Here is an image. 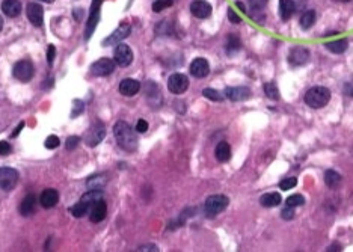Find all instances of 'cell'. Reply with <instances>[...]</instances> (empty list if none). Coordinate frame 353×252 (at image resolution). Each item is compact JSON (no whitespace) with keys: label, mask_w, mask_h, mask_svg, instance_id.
Returning <instances> with one entry per match:
<instances>
[{"label":"cell","mask_w":353,"mask_h":252,"mask_svg":"<svg viewBox=\"0 0 353 252\" xmlns=\"http://www.w3.org/2000/svg\"><path fill=\"white\" fill-rule=\"evenodd\" d=\"M168 89L175 94V95H181L189 89V79L187 76L181 74V73H175L168 79Z\"/></svg>","instance_id":"10"},{"label":"cell","mask_w":353,"mask_h":252,"mask_svg":"<svg viewBox=\"0 0 353 252\" xmlns=\"http://www.w3.org/2000/svg\"><path fill=\"white\" fill-rule=\"evenodd\" d=\"M174 5V0H156L153 3V11L154 12H162L166 8H171Z\"/></svg>","instance_id":"33"},{"label":"cell","mask_w":353,"mask_h":252,"mask_svg":"<svg viewBox=\"0 0 353 252\" xmlns=\"http://www.w3.org/2000/svg\"><path fill=\"white\" fill-rule=\"evenodd\" d=\"M140 91V83L134 79H124L119 83V92L124 97H133Z\"/></svg>","instance_id":"20"},{"label":"cell","mask_w":353,"mask_h":252,"mask_svg":"<svg viewBox=\"0 0 353 252\" xmlns=\"http://www.w3.org/2000/svg\"><path fill=\"white\" fill-rule=\"evenodd\" d=\"M18 183V172L14 168H0V189L5 192L12 190Z\"/></svg>","instance_id":"6"},{"label":"cell","mask_w":353,"mask_h":252,"mask_svg":"<svg viewBox=\"0 0 353 252\" xmlns=\"http://www.w3.org/2000/svg\"><path fill=\"white\" fill-rule=\"evenodd\" d=\"M44 145H45V148H48V149H55V148H58V146H59V137H58V136H55V134L48 136V137L45 139Z\"/></svg>","instance_id":"36"},{"label":"cell","mask_w":353,"mask_h":252,"mask_svg":"<svg viewBox=\"0 0 353 252\" xmlns=\"http://www.w3.org/2000/svg\"><path fill=\"white\" fill-rule=\"evenodd\" d=\"M264 94L267 98L270 100H278L279 98V91H278V86L275 82H269L264 85Z\"/></svg>","instance_id":"29"},{"label":"cell","mask_w":353,"mask_h":252,"mask_svg":"<svg viewBox=\"0 0 353 252\" xmlns=\"http://www.w3.org/2000/svg\"><path fill=\"white\" fill-rule=\"evenodd\" d=\"M190 12L198 18H207L212 15V5L206 0H193L190 3Z\"/></svg>","instance_id":"16"},{"label":"cell","mask_w":353,"mask_h":252,"mask_svg":"<svg viewBox=\"0 0 353 252\" xmlns=\"http://www.w3.org/2000/svg\"><path fill=\"white\" fill-rule=\"evenodd\" d=\"M130 32H131V26H130L128 23H122V24H119V27H117V29L112 32V35H111L109 38H106V39L103 41V45L119 44L122 39H125V38L130 35Z\"/></svg>","instance_id":"12"},{"label":"cell","mask_w":353,"mask_h":252,"mask_svg":"<svg viewBox=\"0 0 353 252\" xmlns=\"http://www.w3.org/2000/svg\"><path fill=\"white\" fill-rule=\"evenodd\" d=\"M325 45H326V48L329 50V52H332L335 55H341V53H344L346 50H347L349 41L346 38H341V39H335V41L326 42Z\"/></svg>","instance_id":"26"},{"label":"cell","mask_w":353,"mask_h":252,"mask_svg":"<svg viewBox=\"0 0 353 252\" xmlns=\"http://www.w3.org/2000/svg\"><path fill=\"white\" fill-rule=\"evenodd\" d=\"M310 56H311V53L307 47L296 45L290 50V53H288V64L293 67H302L310 61Z\"/></svg>","instance_id":"5"},{"label":"cell","mask_w":353,"mask_h":252,"mask_svg":"<svg viewBox=\"0 0 353 252\" xmlns=\"http://www.w3.org/2000/svg\"><path fill=\"white\" fill-rule=\"evenodd\" d=\"M103 0H92V6H91V14H89V20L86 24V38H89L98 23V17H100V5H102Z\"/></svg>","instance_id":"19"},{"label":"cell","mask_w":353,"mask_h":252,"mask_svg":"<svg viewBox=\"0 0 353 252\" xmlns=\"http://www.w3.org/2000/svg\"><path fill=\"white\" fill-rule=\"evenodd\" d=\"M114 61L119 67H128L133 62V52L127 44H118L114 50Z\"/></svg>","instance_id":"8"},{"label":"cell","mask_w":353,"mask_h":252,"mask_svg":"<svg viewBox=\"0 0 353 252\" xmlns=\"http://www.w3.org/2000/svg\"><path fill=\"white\" fill-rule=\"evenodd\" d=\"M55 55H56V48H55V45L50 44L48 48H47V62H48L50 65H52L53 61H55Z\"/></svg>","instance_id":"40"},{"label":"cell","mask_w":353,"mask_h":252,"mask_svg":"<svg viewBox=\"0 0 353 252\" xmlns=\"http://www.w3.org/2000/svg\"><path fill=\"white\" fill-rule=\"evenodd\" d=\"M2 29H3V18L0 17V30H2Z\"/></svg>","instance_id":"48"},{"label":"cell","mask_w":353,"mask_h":252,"mask_svg":"<svg viewBox=\"0 0 353 252\" xmlns=\"http://www.w3.org/2000/svg\"><path fill=\"white\" fill-rule=\"evenodd\" d=\"M287 206L290 207H300V206H304L305 204V198L302 196V195H291L287 198Z\"/></svg>","instance_id":"32"},{"label":"cell","mask_w":353,"mask_h":252,"mask_svg":"<svg viewBox=\"0 0 353 252\" xmlns=\"http://www.w3.org/2000/svg\"><path fill=\"white\" fill-rule=\"evenodd\" d=\"M203 95H204L206 98L212 100V102H222V100L225 98V95H224V94H221L219 91H216V89H212V88H206V89L203 91Z\"/></svg>","instance_id":"31"},{"label":"cell","mask_w":353,"mask_h":252,"mask_svg":"<svg viewBox=\"0 0 353 252\" xmlns=\"http://www.w3.org/2000/svg\"><path fill=\"white\" fill-rule=\"evenodd\" d=\"M137 251H157V246H140Z\"/></svg>","instance_id":"46"},{"label":"cell","mask_w":353,"mask_h":252,"mask_svg":"<svg viewBox=\"0 0 353 252\" xmlns=\"http://www.w3.org/2000/svg\"><path fill=\"white\" fill-rule=\"evenodd\" d=\"M79 142H80V137H79V136H71V137L67 139L65 146H67V149H74V148L79 145Z\"/></svg>","instance_id":"41"},{"label":"cell","mask_w":353,"mask_h":252,"mask_svg":"<svg viewBox=\"0 0 353 252\" xmlns=\"http://www.w3.org/2000/svg\"><path fill=\"white\" fill-rule=\"evenodd\" d=\"M11 151H12V148H11L9 142L0 140V156H8V154H11Z\"/></svg>","instance_id":"39"},{"label":"cell","mask_w":353,"mask_h":252,"mask_svg":"<svg viewBox=\"0 0 353 252\" xmlns=\"http://www.w3.org/2000/svg\"><path fill=\"white\" fill-rule=\"evenodd\" d=\"M344 92L349 95V97H353V82H347L344 85Z\"/></svg>","instance_id":"44"},{"label":"cell","mask_w":353,"mask_h":252,"mask_svg":"<svg viewBox=\"0 0 353 252\" xmlns=\"http://www.w3.org/2000/svg\"><path fill=\"white\" fill-rule=\"evenodd\" d=\"M282 203L281 193L278 192H270V193H264L260 198V204L266 209H272V207H278Z\"/></svg>","instance_id":"22"},{"label":"cell","mask_w":353,"mask_h":252,"mask_svg":"<svg viewBox=\"0 0 353 252\" xmlns=\"http://www.w3.org/2000/svg\"><path fill=\"white\" fill-rule=\"evenodd\" d=\"M33 73H35L33 65H32V62H29V61H18V62L14 65V70H12L14 77L18 79V80L23 82V83H27L29 80H32Z\"/></svg>","instance_id":"11"},{"label":"cell","mask_w":353,"mask_h":252,"mask_svg":"<svg viewBox=\"0 0 353 252\" xmlns=\"http://www.w3.org/2000/svg\"><path fill=\"white\" fill-rule=\"evenodd\" d=\"M26 12H27L29 21H30L33 26H36V27L42 26V21H44V9H42L41 5H38V3H29Z\"/></svg>","instance_id":"17"},{"label":"cell","mask_w":353,"mask_h":252,"mask_svg":"<svg viewBox=\"0 0 353 252\" xmlns=\"http://www.w3.org/2000/svg\"><path fill=\"white\" fill-rule=\"evenodd\" d=\"M114 136L118 142V145L125 149V151H134L137 148V137L134 130L125 123V121H118L114 126Z\"/></svg>","instance_id":"1"},{"label":"cell","mask_w":353,"mask_h":252,"mask_svg":"<svg viewBox=\"0 0 353 252\" xmlns=\"http://www.w3.org/2000/svg\"><path fill=\"white\" fill-rule=\"evenodd\" d=\"M340 183H341V175H340L337 171L328 169V171L325 172V184H326L328 187L335 189V187H338Z\"/></svg>","instance_id":"28"},{"label":"cell","mask_w":353,"mask_h":252,"mask_svg":"<svg viewBox=\"0 0 353 252\" xmlns=\"http://www.w3.org/2000/svg\"><path fill=\"white\" fill-rule=\"evenodd\" d=\"M331 100V91L325 86H313L305 94V105L313 109L325 108Z\"/></svg>","instance_id":"3"},{"label":"cell","mask_w":353,"mask_h":252,"mask_svg":"<svg viewBox=\"0 0 353 252\" xmlns=\"http://www.w3.org/2000/svg\"><path fill=\"white\" fill-rule=\"evenodd\" d=\"M296 184H297V178H296V177H287V178H284V180L279 181V189H281V190H290V189H293Z\"/></svg>","instance_id":"34"},{"label":"cell","mask_w":353,"mask_h":252,"mask_svg":"<svg viewBox=\"0 0 353 252\" xmlns=\"http://www.w3.org/2000/svg\"><path fill=\"white\" fill-rule=\"evenodd\" d=\"M115 65H117L115 61L108 59V58H102L91 65V73H92V76H97V77H106L115 71Z\"/></svg>","instance_id":"9"},{"label":"cell","mask_w":353,"mask_h":252,"mask_svg":"<svg viewBox=\"0 0 353 252\" xmlns=\"http://www.w3.org/2000/svg\"><path fill=\"white\" fill-rule=\"evenodd\" d=\"M317 17H316V11L310 9V11H305L304 14H302L299 23H300V27L302 29H311L316 23Z\"/></svg>","instance_id":"27"},{"label":"cell","mask_w":353,"mask_h":252,"mask_svg":"<svg viewBox=\"0 0 353 252\" xmlns=\"http://www.w3.org/2000/svg\"><path fill=\"white\" fill-rule=\"evenodd\" d=\"M105 134H106L105 124L98 121V123H95L94 126H91L88 128V131L85 134V142L89 146H95V145H98L100 142L105 139Z\"/></svg>","instance_id":"7"},{"label":"cell","mask_w":353,"mask_h":252,"mask_svg":"<svg viewBox=\"0 0 353 252\" xmlns=\"http://www.w3.org/2000/svg\"><path fill=\"white\" fill-rule=\"evenodd\" d=\"M340 2H350V0H340Z\"/></svg>","instance_id":"50"},{"label":"cell","mask_w":353,"mask_h":252,"mask_svg":"<svg viewBox=\"0 0 353 252\" xmlns=\"http://www.w3.org/2000/svg\"><path fill=\"white\" fill-rule=\"evenodd\" d=\"M85 111V103L82 100H74L73 102V111H71V118H77L80 114H83Z\"/></svg>","instance_id":"35"},{"label":"cell","mask_w":353,"mask_h":252,"mask_svg":"<svg viewBox=\"0 0 353 252\" xmlns=\"http://www.w3.org/2000/svg\"><path fill=\"white\" fill-rule=\"evenodd\" d=\"M190 74L193 77H198V79H203L206 76H209L210 73V65H209V61L204 59V58H196L192 61L190 64Z\"/></svg>","instance_id":"13"},{"label":"cell","mask_w":353,"mask_h":252,"mask_svg":"<svg viewBox=\"0 0 353 252\" xmlns=\"http://www.w3.org/2000/svg\"><path fill=\"white\" fill-rule=\"evenodd\" d=\"M24 128V123H20L18 126H17V128L14 130V133H12V137H15V136H18V133L21 131Z\"/></svg>","instance_id":"45"},{"label":"cell","mask_w":353,"mask_h":252,"mask_svg":"<svg viewBox=\"0 0 353 252\" xmlns=\"http://www.w3.org/2000/svg\"><path fill=\"white\" fill-rule=\"evenodd\" d=\"M269 0H249V5L252 9H255V11H261L263 8H266Z\"/></svg>","instance_id":"37"},{"label":"cell","mask_w":353,"mask_h":252,"mask_svg":"<svg viewBox=\"0 0 353 252\" xmlns=\"http://www.w3.org/2000/svg\"><path fill=\"white\" fill-rule=\"evenodd\" d=\"M228 18H230V21H231V23H234V24H238V23L241 21V18H240V17H238V15H237V14L233 11V8H230V9H228Z\"/></svg>","instance_id":"42"},{"label":"cell","mask_w":353,"mask_h":252,"mask_svg":"<svg viewBox=\"0 0 353 252\" xmlns=\"http://www.w3.org/2000/svg\"><path fill=\"white\" fill-rule=\"evenodd\" d=\"M230 199L225 195H212L206 199V213L209 218H215L219 213H222L227 207H228Z\"/></svg>","instance_id":"4"},{"label":"cell","mask_w":353,"mask_h":252,"mask_svg":"<svg viewBox=\"0 0 353 252\" xmlns=\"http://www.w3.org/2000/svg\"><path fill=\"white\" fill-rule=\"evenodd\" d=\"M225 97L231 102H244L250 97V89L246 86H230L225 89Z\"/></svg>","instance_id":"15"},{"label":"cell","mask_w":353,"mask_h":252,"mask_svg":"<svg viewBox=\"0 0 353 252\" xmlns=\"http://www.w3.org/2000/svg\"><path fill=\"white\" fill-rule=\"evenodd\" d=\"M106 215H108V206H106V201L102 198V199H98L97 203L91 207L89 219H91V222L98 224V222L105 221Z\"/></svg>","instance_id":"14"},{"label":"cell","mask_w":353,"mask_h":252,"mask_svg":"<svg viewBox=\"0 0 353 252\" xmlns=\"http://www.w3.org/2000/svg\"><path fill=\"white\" fill-rule=\"evenodd\" d=\"M2 11L5 15H8L11 18L18 17L21 14V3L18 2V0H3Z\"/></svg>","instance_id":"21"},{"label":"cell","mask_w":353,"mask_h":252,"mask_svg":"<svg viewBox=\"0 0 353 252\" xmlns=\"http://www.w3.org/2000/svg\"><path fill=\"white\" fill-rule=\"evenodd\" d=\"M215 154H216V159L219 162H228L231 159V146H230V143L225 142V140H221L216 145Z\"/></svg>","instance_id":"24"},{"label":"cell","mask_w":353,"mask_h":252,"mask_svg":"<svg viewBox=\"0 0 353 252\" xmlns=\"http://www.w3.org/2000/svg\"><path fill=\"white\" fill-rule=\"evenodd\" d=\"M103 198V195H102V190L100 189H92V190H89L88 193H85L82 198H80V201L77 204H74L71 209H70V213L74 216V218H83V216H86L89 212H91V207L97 203L98 199H102Z\"/></svg>","instance_id":"2"},{"label":"cell","mask_w":353,"mask_h":252,"mask_svg":"<svg viewBox=\"0 0 353 252\" xmlns=\"http://www.w3.org/2000/svg\"><path fill=\"white\" fill-rule=\"evenodd\" d=\"M148 130V123L145 120H139L137 124H136V131L139 133H145Z\"/></svg>","instance_id":"43"},{"label":"cell","mask_w":353,"mask_h":252,"mask_svg":"<svg viewBox=\"0 0 353 252\" xmlns=\"http://www.w3.org/2000/svg\"><path fill=\"white\" fill-rule=\"evenodd\" d=\"M241 42H240V39L237 38V36H228V41H227V52L230 53V55H233V53H235L237 52V50H240V45Z\"/></svg>","instance_id":"30"},{"label":"cell","mask_w":353,"mask_h":252,"mask_svg":"<svg viewBox=\"0 0 353 252\" xmlns=\"http://www.w3.org/2000/svg\"><path fill=\"white\" fill-rule=\"evenodd\" d=\"M235 5H237V6L240 8V11H243V12H246V8H244V5H243L241 2H237Z\"/></svg>","instance_id":"47"},{"label":"cell","mask_w":353,"mask_h":252,"mask_svg":"<svg viewBox=\"0 0 353 252\" xmlns=\"http://www.w3.org/2000/svg\"><path fill=\"white\" fill-rule=\"evenodd\" d=\"M281 218L285 219V221H291V219L294 218V207L287 206L285 209H282V212H281Z\"/></svg>","instance_id":"38"},{"label":"cell","mask_w":353,"mask_h":252,"mask_svg":"<svg viewBox=\"0 0 353 252\" xmlns=\"http://www.w3.org/2000/svg\"><path fill=\"white\" fill-rule=\"evenodd\" d=\"M59 201V192L56 189H45L41 196H39V203L44 209H53Z\"/></svg>","instance_id":"18"},{"label":"cell","mask_w":353,"mask_h":252,"mask_svg":"<svg viewBox=\"0 0 353 252\" xmlns=\"http://www.w3.org/2000/svg\"><path fill=\"white\" fill-rule=\"evenodd\" d=\"M35 207H36V196L32 195V193L26 195V198L23 199V203L20 204L21 216H30L32 213H35Z\"/></svg>","instance_id":"23"},{"label":"cell","mask_w":353,"mask_h":252,"mask_svg":"<svg viewBox=\"0 0 353 252\" xmlns=\"http://www.w3.org/2000/svg\"><path fill=\"white\" fill-rule=\"evenodd\" d=\"M294 11H296V3L293 0H279V15L284 21L290 20Z\"/></svg>","instance_id":"25"},{"label":"cell","mask_w":353,"mask_h":252,"mask_svg":"<svg viewBox=\"0 0 353 252\" xmlns=\"http://www.w3.org/2000/svg\"><path fill=\"white\" fill-rule=\"evenodd\" d=\"M41 2H45V3H53V0H41Z\"/></svg>","instance_id":"49"}]
</instances>
